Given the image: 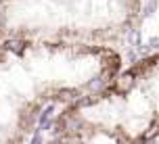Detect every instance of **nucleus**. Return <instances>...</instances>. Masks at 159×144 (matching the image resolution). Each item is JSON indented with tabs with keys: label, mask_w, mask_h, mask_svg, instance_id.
Wrapping results in <instances>:
<instances>
[{
	"label": "nucleus",
	"mask_w": 159,
	"mask_h": 144,
	"mask_svg": "<svg viewBox=\"0 0 159 144\" xmlns=\"http://www.w3.org/2000/svg\"><path fill=\"white\" fill-rule=\"evenodd\" d=\"M0 2H2V0H0Z\"/></svg>",
	"instance_id": "obj_4"
},
{
	"label": "nucleus",
	"mask_w": 159,
	"mask_h": 144,
	"mask_svg": "<svg viewBox=\"0 0 159 144\" xmlns=\"http://www.w3.org/2000/svg\"><path fill=\"white\" fill-rule=\"evenodd\" d=\"M140 0H2L0 40L111 46L132 32Z\"/></svg>",
	"instance_id": "obj_2"
},
{
	"label": "nucleus",
	"mask_w": 159,
	"mask_h": 144,
	"mask_svg": "<svg viewBox=\"0 0 159 144\" xmlns=\"http://www.w3.org/2000/svg\"><path fill=\"white\" fill-rule=\"evenodd\" d=\"M46 144H94V142H90V140H84V138H75V136L52 134V138H50Z\"/></svg>",
	"instance_id": "obj_3"
},
{
	"label": "nucleus",
	"mask_w": 159,
	"mask_h": 144,
	"mask_svg": "<svg viewBox=\"0 0 159 144\" xmlns=\"http://www.w3.org/2000/svg\"><path fill=\"white\" fill-rule=\"evenodd\" d=\"M55 134L94 144H159V52L119 67L103 86L71 103Z\"/></svg>",
	"instance_id": "obj_1"
}]
</instances>
